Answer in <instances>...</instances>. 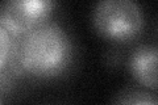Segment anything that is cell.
<instances>
[{"instance_id": "cell-7", "label": "cell", "mask_w": 158, "mask_h": 105, "mask_svg": "<svg viewBox=\"0 0 158 105\" xmlns=\"http://www.w3.org/2000/svg\"><path fill=\"white\" fill-rule=\"evenodd\" d=\"M0 105H2V101H0Z\"/></svg>"}, {"instance_id": "cell-3", "label": "cell", "mask_w": 158, "mask_h": 105, "mask_svg": "<svg viewBox=\"0 0 158 105\" xmlns=\"http://www.w3.org/2000/svg\"><path fill=\"white\" fill-rule=\"evenodd\" d=\"M54 7L50 0H9L0 7V25L11 37H20L49 21Z\"/></svg>"}, {"instance_id": "cell-4", "label": "cell", "mask_w": 158, "mask_h": 105, "mask_svg": "<svg viewBox=\"0 0 158 105\" xmlns=\"http://www.w3.org/2000/svg\"><path fill=\"white\" fill-rule=\"evenodd\" d=\"M157 46L141 43L133 49L128 59V67L133 79L152 91L157 89Z\"/></svg>"}, {"instance_id": "cell-6", "label": "cell", "mask_w": 158, "mask_h": 105, "mask_svg": "<svg viewBox=\"0 0 158 105\" xmlns=\"http://www.w3.org/2000/svg\"><path fill=\"white\" fill-rule=\"evenodd\" d=\"M11 53V37L8 32L0 25V72L4 71L8 64Z\"/></svg>"}, {"instance_id": "cell-5", "label": "cell", "mask_w": 158, "mask_h": 105, "mask_svg": "<svg viewBox=\"0 0 158 105\" xmlns=\"http://www.w3.org/2000/svg\"><path fill=\"white\" fill-rule=\"evenodd\" d=\"M113 105H158L157 96L142 89H128L118 95Z\"/></svg>"}, {"instance_id": "cell-2", "label": "cell", "mask_w": 158, "mask_h": 105, "mask_svg": "<svg viewBox=\"0 0 158 105\" xmlns=\"http://www.w3.org/2000/svg\"><path fill=\"white\" fill-rule=\"evenodd\" d=\"M91 22L104 39L128 42L141 34L145 17L141 6L133 0H102L92 9Z\"/></svg>"}, {"instance_id": "cell-1", "label": "cell", "mask_w": 158, "mask_h": 105, "mask_svg": "<svg viewBox=\"0 0 158 105\" xmlns=\"http://www.w3.org/2000/svg\"><path fill=\"white\" fill-rule=\"evenodd\" d=\"M73 57V41L65 28L46 21L20 37H11L7 68L16 79L28 76L48 80L65 74Z\"/></svg>"}]
</instances>
